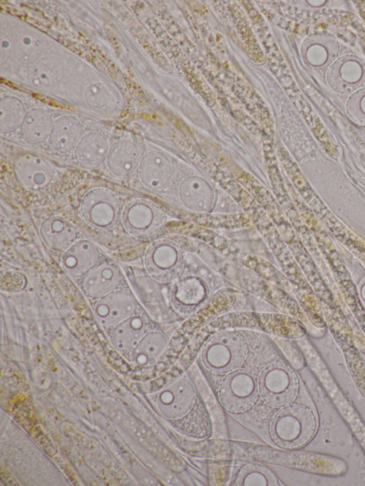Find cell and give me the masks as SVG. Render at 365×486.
I'll list each match as a JSON object with an SVG mask.
<instances>
[{
	"label": "cell",
	"instance_id": "cell-17",
	"mask_svg": "<svg viewBox=\"0 0 365 486\" xmlns=\"http://www.w3.org/2000/svg\"><path fill=\"white\" fill-rule=\"evenodd\" d=\"M356 315V318L359 320V322L360 323V325L365 332V311L363 313L361 311H354Z\"/></svg>",
	"mask_w": 365,
	"mask_h": 486
},
{
	"label": "cell",
	"instance_id": "cell-8",
	"mask_svg": "<svg viewBox=\"0 0 365 486\" xmlns=\"http://www.w3.org/2000/svg\"><path fill=\"white\" fill-rule=\"evenodd\" d=\"M120 281V274L117 266L112 262H103L85 275L83 285L88 296L103 298L113 293Z\"/></svg>",
	"mask_w": 365,
	"mask_h": 486
},
{
	"label": "cell",
	"instance_id": "cell-2",
	"mask_svg": "<svg viewBox=\"0 0 365 486\" xmlns=\"http://www.w3.org/2000/svg\"><path fill=\"white\" fill-rule=\"evenodd\" d=\"M123 210L114 191L101 186L88 190L79 204V213L84 221L101 230L113 228L122 218Z\"/></svg>",
	"mask_w": 365,
	"mask_h": 486
},
{
	"label": "cell",
	"instance_id": "cell-12",
	"mask_svg": "<svg viewBox=\"0 0 365 486\" xmlns=\"http://www.w3.org/2000/svg\"><path fill=\"white\" fill-rule=\"evenodd\" d=\"M137 162L130 146H121L111 155L108 161L109 171L115 177L126 178L132 175Z\"/></svg>",
	"mask_w": 365,
	"mask_h": 486
},
{
	"label": "cell",
	"instance_id": "cell-5",
	"mask_svg": "<svg viewBox=\"0 0 365 486\" xmlns=\"http://www.w3.org/2000/svg\"><path fill=\"white\" fill-rule=\"evenodd\" d=\"M18 184L29 192H41L55 183L59 176L48 164L34 160L20 162L14 167Z\"/></svg>",
	"mask_w": 365,
	"mask_h": 486
},
{
	"label": "cell",
	"instance_id": "cell-9",
	"mask_svg": "<svg viewBox=\"0 0 365 486\" xmlns=\"http://www.w3.org/2000/svg\"><path fill=\"white\" fill-rule=\"evenodd\" d=\"M41 235L51 249L65 252L77 241L74 226L62 217L54 215L46 219L40 227Z\"/></svg>",
	"mask_w": 365,
	"mask_h": 486
},
{
	"label": "cell",
	"instance_id": "cell-10",
	"mask_svg": "<svg viewBox=\"0 0 365 486\" xmlns=\"http://www.w3.org/2000/svg\"><path fill=\"white\" fill-rule=\"evenodd\" d=\"M121 219L125 230L131 236L143 239L148 235L152 214L143 200L133 199L128 201L123 207Z\"/></svg>",
	"mask_w": 365,
	"mask_h": 486
},
{
	"label": "cell",
	"instance_id": "cell-14",
	"mask_svg": "<svg viewBox=\"0 0 365 486\" xmlns=\"http://www.w3.org/2000/svg\"><path fill=\"white\" fill-rule=\"evenodd\" d=\"M79 128L76 123L66 122L59 125L52 138V143L58 150H68L73 146L78 138Z\"/></svg>",
	"mask_w": 365,
	"mask_h": 486
},
{
	"label": "cell",
	"instance_id": "cell-4",
	"mask_svg": "<svg viewBox=\"0 0 365 486\" xmlns=\"http://www.w3.org/2000/svg\"><path fill=\"white\" fill-rule=\"evenodd\" d=\"M330 330L339 343L350 375L357 390L365 398V361L353 341L351 329L346 322L329 320Z\"/></svg>",
	"mask_w": 365,
	"mask_h": 486
},
{
	"label": "cell",
	"instance_id": "cell-16",
	"mask_svg": "<svg viewBox=\"0 0 365 486\" xmlns=\"http://www.w3.org/2000/svg\"><path fill=\"white\" fill-rule=\"evenodd\" d=\"M48 122L44 118L40 120L31 119L26 123L25 133L31 140H39L44 135L45 130H47Z\"/></svg>",
	"mask_w": 365,
	"mask_h": 486
},
{
	"label": "cell",
	"instance_id": "cell-6",
	"mask_svg": "<svg viewBox=\"0 0 365 486\" xmlns=\"http://www.w3.org/2000/svg\"><path fill=\"white\" fill-rule=\"evenodd\" d=\"M316 368H317L314 369ZM316 370L318 371L317 375L319 376V381L327 390V392L336 406L337 410L347 424L349 425V426L365 453V424L363 423L351 403L331 378L329 372L324 368L322 371H319V369Z\"/></svg>",
	"mask_w": 365,
	"mask_h": 486
},
{
	"label": "cell",
	"instance_id": "cell-1",
	"mask_svg": "<svg viewBox=\"0 0 365 486\" xmlns=\"http://www.w3.org/2000/svg\"><path fill=\"white\" fill-rule=\"evenodd\" d=\"M237 340L208 344L220 358L203 351L200 370L225 413L253 432L264 443L289 449L299 438L302 423L297 411L288 407L297 393L279 361L274 341L261 333L257 346H250L246 330L235 331Z\"/></svg>",
	"mask_w": 365,
	"mask_h": 486
},
{
	"label": "cell",
	"instance_id": "cell-15",
	"mask_svg": "<svg viewBox=\"0 0 365 486\" xmlns=\"http://www.w3.org/2000/svg\"><path fill=\"white\" fill-rule=\"evenodd\" d=\"M240 19V22L237 23V29L240 38L245 45L246 50L254 61L257 63H262L264 61V54L246 20L243 17Z\"/></svg>",
	"mask_w": 365,
	"mask_h": 486
},
{
	"label": "cell",
	"instance_id": "cell-3",
	"mask_svg": "<svg viewBox=\"0 0 365 486\" xmlns=\"http://www.w3.org/2000/svg\"><path fill=\"white\" fill-rule=\"evenodd\" d=\"M284 466L299 470L327 476H341L348 467L336 456L307 451H280Z\"/></svg>",
	"mask_w": 365,
	"mask_h": 486
},
{
	"label": "cell",
	"instance_id": "cell-11",
	"mask_svg": "<svg viewBox=\"0 0 365 486\" xmlns=\"http://www.w3.org/2000/svg\"><path fill=\"white\" fill-rule=\"evenodd\" d=\"M134 309L135 303L131 296L124 291H116L101 298L95 311L102 321H110L128 316Z\"/></svg>",
	"mask_w": 365,
	"mask_h": 486
},
{
	"label": "cell",
	"instance_id": "cell-13",
	"mask_svg": "<svg viewBox=\"0 0 365 486\" xmlns=\"http://www.w3.org/2000/svg\"><path fill=\"white\" fill-rule=\"evenodd\" d=\"M106 150V143L101 138L88 137L80 147L78 161L86 169L97 168L103 162Z\"/></svg>",
	"mask_w": 365,
	"mask_h": 486
},
{
	"label": "cell",
	"instance_id": "cell-7",
	"mask_svg": "<svg viewBox=\"0 0 365 486\" xmlns=\"http://www.w3.org/2000/svg\"><path fill=\"white\" fill-rule=\"evenodd\" d=\"M100 251L90 240H77L63 252L61 266L69 275L75 277L85 276L98 264Z\"/></svg>",
	"mask_w": 365,
	"mask_h": 486
}]
</instances>
